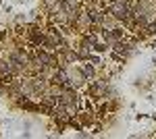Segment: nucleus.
I'll use <instances>...</instances> for the list:
<instances>
[{
    "label": "nucleus",
    "instance_id": "obj_1",
    "mask_svg": "<svg viewBox=\"0 0 156 139\" xmlns=\"http://www.w3.org/2000/svg\"><path fill=\"white\" fill-rule=\"evenodd\" d=\"M4 71H9V64L7 62H0V73H4Z\"/></svg>",
    "mask_w": 156,
    "mask_h": 139
}]
</instances>
